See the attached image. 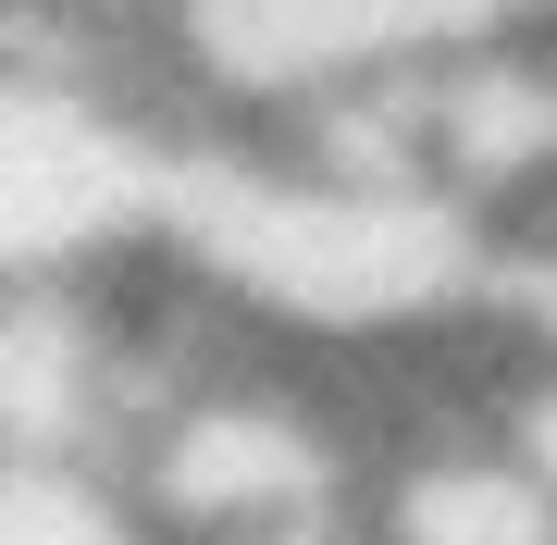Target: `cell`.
Wrapping results in <instances>:
<instances>
[{
    "label": "cell",
    "instance_id": "1",
    "mask_svg": "<svg viewBox=\"0 0 557 545\" xmlns=\"http://www.w3.org/2000/svg\"><path fill=\"white\" fill-rule=\"evenodd\" d=\"M372 545H557V484L508 434H434L359 471Z\"/></svg>",
    "mask_w": 557,
    "mask_h": 545
},
{
    "label": "cell",
    "instance_id": "2",
    "mask_svg": "<svg viewBox=\"0 0 557 545\" xmlns=\"http://www.w3.org/2000/svg\"><path fill=\"white\" fill-rule=\"evenodd\" d=\"M0 545H174L124 459H0Z\"/></svg>",
    "mask_w": 557,
    "mask_h": 545
}]
</instances>
